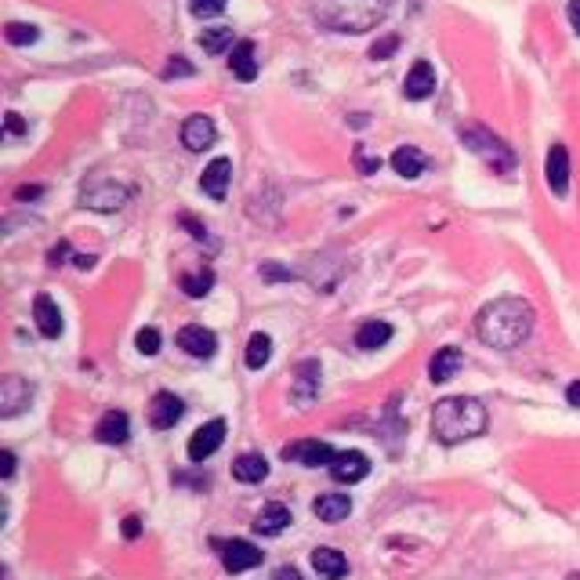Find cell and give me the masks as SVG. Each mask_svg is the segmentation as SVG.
Segmentation results:
<instances>
[{"mask_svg": "<svg viewBox=\"0 0 580 580\" xmlns=\"http://www.w3.org/2000/svg\"><path fill=\"white\" fill-rule=\"evenodd\" d=\"M8 135H26V120L19 113H8Z\"/></svg>", "mask_w": 580, "mask_h": 580, "instance_id": "43", "label": "cell"}, {"mask_svg": "<svg viewBox=\"0 0 580 580\" xmlns=\"http://www.w3.org/2000/svg\"><path fill=\"white\" fill-rule=\"evenodd\" d=\"M178 222H182V225H185V229H189V236H192V240H200V243H203V240H207V225H200V222H196V218H192V215H182V218H178Z\"/></svg>", "mask_w": 580, "mask_h": 580, "instance_id": "38", "label": "cell"}, {"mask_svg": "<svg viewBox=\"0 0 580 580\" xmlns=\"http://www.w3.org/2000/svg\"><path fill=\"white\" fill-rule=\"evenodd\" d=\"M138 534H142V519H138V515H127V519H124V537L135 541Z\"/></svg>", "mask_w": 580, "mask_h": 580, "instance_id": "41", "label": "cell"}, {"mask_svg": "<svg viewBox=\"0 0 580 580\" xmlns=\"http://www.w3.org/2000/svg\"><path fill=\"white\" fill-rule=\"evenodd\" d=\"M66 257H69V243L66 240H59V247H51V254H47V261H51V265H66Z\"/></svg>", "mask_w": 580, "mask_h": 580, "instance_id": "39", "label": "cell"}, {"mask_svg": "<svg viewBox=\"0 0 580 580\" xmlns=\"http://www.w3.org/2000/svg\"><path fill=\"white\" fill-rule=\"evenodd\" d=\"M210 287H215V273H210V269H200V273H185L182 276V290L189 298H207Z\"/></svg>", "mask_w": 580, "mask_h": 580, "instance_id": "30", "label": "cell"}, {"mask_svg": "<svg viewBox=\"0 0 580 580\" xmlns=\"http://www.w3.org/2000/svg\"><path fill=\"white\" fill-rule=\"evenodd\" d=\"M544 178H548V189H551L555 196H566V192H569V149H566L562 142H555L551 152H548Z\"/></svg>", "mask_w": 580, "mask_h": 580, "instance_id": "13", "label": "cell"}, {"mask_svg": "<svg viewBox=\"0 0 580 580\" xmlns=\"http://www.w3.org/2000/svg\"><path fill=\"white\" fill-rule=\"evenodd\" d=\"M273 580H301V573H298V569H290V566H283V569H276V573H273Z\"/></svg>", "mask_w": 580, "mask_h": 580, "instance_id": "46", "label": "cell"}, {"mask_svg": "<svg viewBox=\"0 0 580 580\" xmlns=\"http://www.w3.org/2000/svg\"><path fill=\"white\" fill-rule=\"evenodd\" d=\"M436 91V69H432V62H413V69L406 73V80H403V94L410 98V102H421V98H429Z\"/></svg>", "mask_w": 580, "mask_h": 580, "instance_id": "19", "label": "cell"}, {"mask_svg": "<svg viewBox=\"0 0 580 580\" xmlns=\"http://www.w3.org/2000/svg\"><path fill=\"white\" fill-rule=\"evenodd\" d=\"M396 47H399V37H396V33H392V37H381V40L371 47V59H374V62H385L388 55H396Z\"/></svg>", "mask_w": 580, "mask_h": 580, "instance_id": "35", "label": "cell"}, {"mask_svg": "<svg viewBox=\"0 0 580 580\" xmlns=\"http://www.w3.org/2000/svg\"><path fill=\"white\" fill-rule=\"evenodd\" d=\"M331 476L338 479V483H359V479H366L371 476V457L366 453H359V450H341L334 461H331Z\"/></svg>", "mask_w": 580, "mask_h": 580, "instance_id": "11", "label": "cell"}, {"mask_svg": "<svg viewBox=\"0 0 580 580\" xmlns=\"http://www.w3.org/2000/svg\"><path fill=\"white\" fill-rule=\"evenodd\" d=\"M269 476V461L261 453H240L233 461V479L236 483H261Z\"/></svg>", "mask_w": 580, "mask_h": 580, "instance_id": "25", "label": "cell"}, {"mask_svg": "<svg viewBox=\"0 0 580 580\" xmlns=\"http://www.w3.org/2000/svg\"><path fill=\"white\" fill-rule=\"evenodd\" d=\"M486 432V406L471 396H450L439 399L432 410V436L443 446H457Z\"/></svg>", "mask_w": 580, "mask_h": 580, "instance_id": "2", "label": "cell"}, {"mask_svg": "<svg viewBox=\"0 0 580 580\" xmlns=\"http://www.w3.org/2000/svg\"><path fill=\"white\" fill-rule=\"evenodd\" d=\"M171 77H192V66H189L182 55H175V59L167 62V69H164V80H171Z\"/></svg>", "mask_w": 580, "mask_h": 580, "instance_id": "36", "label": "cell"}, {"mask_svg": "<svg viewBox=\"0 0 580 580\" xmlns=\"http://www.w3.org/2000/svg\"><path fill=\"white\" fill-rule=\"evenodd\" d=\"M338 457V450L331 443H320V439H301V443H287L283 446V461H294V464H305V468H320Z\"/></svg>", "mask_w": 580, "mask_h": 580, "instance_id": "6", "label": "cell"}, {"mask_svg": "<svg viewBox=\"0 0 580 580\" xmlns=\"http://www.w3.org/2000/svg\"><path fill=\"white\" fill-rule=\"evenodd\" d=\"M222 566L229 573H247V569L261 566V551L250 541H229V544H222Z\"/></svg>", "mask_w": 580, "mask_h": 580, "instance_id": "17", "label": "cell"}, {"mask_svg": "<svg viewBox=\"0 0 580 580\" xmlns=\"http://www.w3.org/2000/svg\"><path fill=\"white\" fill-rule=\"evenodd\" d=\"M290 522H294L290 508L280 504V501H273V504H265V508H261V511L254 515V530H257L261 537H280Z\"/></svg>", "mask_w": 580, "mask_h": 580, "instance_id": "16", "label": "cell"}, {"mask_svg": "<svg viewBox=\"0 0 580 580\" xmlns=\"http://www.w3.org/2000/svg\"><path fill=\"white\" fill-rule=\"evenodd\" d=\"M312 569L320 573V580H341L348 573V559L338 548H315L312 551Z\"/></svg>", "mask_w": 580, "mask_h": 580, "instance_id": "22", "label": "cell"}, {"mask_svg": "<svg viewBox=\"0 0 580 580\" xmlns=\"http://www.w3.org/2000/svg\"><path fill=\"white\" fill-rule=\"evenodd\" d=\"M566 15H569V26H573V33L580 37V0H569V8H566Z\"/></svg>", "mask_w": 580, "mask_h": 580, "instance_id": "42", "label": "cell"}, {"mask_svg": "<svg viewBox=\"0 0 580 580\" xmlns=\"http://www.w3.org/2000/svg\"><path fill=\"white\" fill-rule=\"evenodd\" d=\"M461 366H464V352L461 348H439L432 355V363H429V374H432L436 385H443V381H450L461 371Z\"/></svg>", "mask_w": 580, "mask_h": 580, "instance_id": "24", "label": "cell"}, {"mask_svg": "<svg viewBox=\"0 0 580 580\" xmlns=\"http://www.w3.org/2000/svg\"><path fill=\"white\" fill-rule=\"evenodd\" d=\"M215 138H218V127H215V120H210V117H189L182 124V145L189 152L210 149V145H215Z\"/></svg>", "mask_w": 580, "mask_h": 580, "instance_id": "15", "label": "cell"}, {"mask_svg": "<svg viewBox=\"0 0 580 580\" xmlns=\"http://www.w3.org/2000/svg\"><path fill=\"white\" fill-rule=\"evenodd\" d=\"M355 167H359V175H378L381 171V156H371L366 145H355Z\"/></svg>", "mask_w": 580, "mask_h": 580, "instance_id": "34", "label": "cell"}, {"mask_svg": "<svg viewBox=\"0 0 580 580\" xmlns=\"http://www.w3.org/2000/svg\"><path fill=\"white\" fill-rule=\"evenodd\" d=\"M178 348H185L192 359H210L218 352V338H215V331H207L200 323H189V327L178 331Z\"/></svg>", "mask_w": 580, "mask_h": 580, "instance_id": "12", "label": "cell"}, {"mask_svg": "<svg viewBox=\"0 0 580 580\" xmlns=\"http://www.w3.org/2000/svg\"><path fill=\"white\" fill-rule=\"evenodd\" d=\"M461 142L476 152V156H483V160L494 167V171H511L515 167V152L501 142V138H494L490 131H483V127H468V131H461Z\"/></svg>", "mask_w": 580, "mask_h": 580, "instance_id": "4", "label": "cell"}, {"mask_svg": "<svg viewBox=\"0 0 580 580\" xmlns=\"http://www.w3.org/2000/svg\"><path fill=\"white\" fill-rule=\"evenodd\" d=\"M29 399H33V388H29L26 378L8 374L4 381H0V417H15V413H22V410L29 406Z\"/></svg>", "mask_w": 580, "mask_h": 580, "instance_id": "10", "label": "cell"}, {"mask_svg": "<svg viewBox=\"0 0 580 580\" xmlns=\"http://www.w3.org/2000/svg\"><path fill=\"white\" fill-rule=\"evenodd\" d=\"M40 192H44L40 185H19V189H15V200H37Z\"/></svg>", "mask_w": 580, "mask_h": 580, "instance_id": "44", "label": "cell"}, {"mask_svg": "<svg viewBox=\"0 0 580 580\" xmlns=\"http://www.w3.org/2000/svg\"><path fill=\"white\" fill-rule=\"evenodd\" d=\"M189 12L196 19H215L225 12V0H189Z\"/></svg>", "mask_w": 580, "mask_h": 580, "instance_id": "33", "label": "cell"}, {"mask_svg": "<svg viewBox=\"0 0 580 580\" xmlns=\"http://www.w3.org/2000/svg\"><path fill=\"white\" fill-rule=\"evenodd\" d=\"M4 37H8V44H15V47H26V44H37L40 29H37V26H26V22H8Z\"/></svg>", "mask_w": 580, "mask_h": 580, "instance_id": "31", "label": "cell"}, {"mask_svg": "<svg viewBox=\"0 0 580 580\" xmlns=\"http://www.w3.org/2000/svg\"><path fill=\"white\" fill-rule=\"evenodd\" d=\"M392 12V0H315L312 15L331 33H366L378 29Z\"/></svg>", "mask_w": 580, "mask_h": 580, "instance_id": "3", "label": "cell"}, {"mask_svg": "<svg viewBox=\"0 0 580 580\" xmlns=\"http://www.w3.org/2000/svg\"><path fill=\"white\" fill-rule=\"evenodd\" d=\"M135 345H138L142 355H156V352H160V331H156V327H142L138 338H135Z\"/></svg>", "mask_w": 580, "mask_h": 580, "instance_id": "32", "label": "cell"}, {"mask_svg": "<svg viewBox=\"0 0 580 580\" xmlns=\"http://www.w3.org/2000/svg\"><path fill=\"white\" fill-rule=\"evenodd\" d=\"M392 167H396V175H403V178H417L421 171L429 167V160H425V152H421V149L399 145V149L392 152Z\"/></svg>", "mask_w": 580, "mask_h": 580, "instance_id": "26", "label": "cell"}, {"mask_svg": "<svg viewBox=\"0 0 580 580\" xmlns=\"http://www.w3.org/2000/svg\"><path fill=\"white\" fill-rule=\"evenodd\" d=\"M229 69L240 77V80H254L257 77V51L250 40H240L233 47V59H229Z\"/></svg>", "mask_w": 580, "mask_h": 580, "instance_id": "27", "label": "cell"}, {"mask_svg": "<svg viewBox=\"0 0 580 580\" xmlns=\"http://www.w3.org/2000/svg\"><path fill=\"white\" fill-rule=\"evenodd\" d=\"M73 261H77V269H91V265H94V257H91V254H77Z\"/></svg>", "mask_w": 580, "mask_h": 580, "instance_id": "47", "label": "cell"}, {"mask_svg": "<svg viewBox=\"0 0 580 580\" xmlns=\"http://www.w3.org/2000/svg\"><path fill=\"white\" fill-rule=\"evenodd\" d=\"M315 392H320V363L315 359H305L298 366V374H294V385H290V399L298 410H308Z\"/></svg>", "mask_w": 580, "mask_h": 580, "instance_id": "9", "label": "cell"}, {"mask_svg": "<svg viewBox=\"0 0 580 580\" xmlns=\"http://www.w3.org/2000/svg\"><path fill=\"white\" fill-rule=\"evenodd\" d=\"M261 276H265V280H294V273L276 265V261H265V265H261Z\"/></svg>", "mask_w": 580, "mask_h": 580, "instance_id": "37", "label": "cell"}, {"mask_svg": "<svg viewBox=\"0 0 580 580\" xmlns=\"http://www.w3.org/2000/svg\"><path fill=\"white\" fill-rule=\"evenodd\" d=\"M200 47L207 51V55H222V51L233 47V29L229 26H210L200 33Z\"/></svg>", "mask_w": 580, "mask_h": 580, "instance_id": "28", "label": "cell"}, {"mask_svg": "<svg viewBox=\"0 0 580 580\" xmlns=\"http://www.w3.org/2000/svg\"><path fill=\"white\" fill-rule=\"evenodd\" d=\"M352 511V497L348 494H320L312 501V515L320 522H341Z\"/></svg>", "mask_w": 580, "mask_h": 580, "instance_id": "21", "label": "cell"}, {"mask_svg": "<svg viewBox=\"0 0 580 580\" xmlns=\"http://www.w3.org/2000/svg\"><path fill=\"white\" fill-rule=\"evenodd\" d=\"M33 320H37V331L44 338H59L62 334V312H59V305L51 301L47 294H37V301H33Z\"/></svg>", "mask_w": 580, "mask_h": 580, "instance_id": "20", "label": "cell"}, {"mask_svg": "<svg viewBox=\"0 0 580 580\" xmlns=\"http://www.w3.org/2000/svg\"><path fill=\"white\" fill-rule=\"evenodd\" d=\"M388 341H392V323H385V320H366V323L355 331V348H363V352L385 348Z\"/></svg>", "mask_w": 580, "mask_h": 580, "instance_id": "23", "label": "cell"}, {"mask_svg": "<svg viewBox=\"0 0 580 580\" xmlns=\"http://www.w3.org/2000/svg\"><path fill=\"white\" fill-rule=\"evenodd\" d=\"M222 443H225V421L215 417V421H207V425H200V429L192 432V439H189V461H192V464H203Z\"/></svg>", "mask_w": 580, "mask_h": 580, "instance_id": "7", "label": "cell"}, {"mask_svg": "<svg viewBox=\"0 0 580 580\" xmlns=\"http://www.w3.org/2000/svg\"><path fill=\"white\" fill-rule=\"evenodd\" d=\"M229 182H233V160H225V156L210 160V164L203 167V175H200V189H203L210 200H225Z\"/></svg>", "mask_w": 580, "mask_h": 580, "instance_id": "14", "label": "cell"}, {"mask_svg": "<svg viewBox=\"0 0 580 580\" xmlns=\"http://www.w3.org/2000/svg\"><path fill=\"white\" fill-rule=\"evenodd\" d=\"M0 476H4V479H12V476H15V453H12V450L0 453Z\"/></svg>", "mask_w": 580, "mask_h": 580, "instance_id": "40", "label": "cell"}, {"mask_svg": "<svg viewBox=\"0 0 580 580\" xmlns=\"http://www.w3.org/2000/svg\"><path fill=\"white\" fill-rule=\"evenodd\" d=\"M269 355H273V338L269 334H250V341H247V366L250 371H261V366L269 363Z\"/></svg>", "mask_w": 580, "mask_h": 580, "instance_id": "29", "label": "cell"}, {"mask_svg": "<svg viewBox=\"0 0 580 580\" xmlns=\"http://www.w3.org/2000/svg\"><path fill=\"white\" fill-rule=\"evenodd\" d=\"M566 403H569V406H576V410H580V381H573V385H569V388H566Z\"/></svg>", "mask_w": 580, "mask_h": 580, "instance_id": "45", "label": "cell"}, {"mask_svg": "<svg viewBox=\"0 0 580 580\" xmlns=\"http://www.w3.org/2000/svg\"><path fill=\"white\" fill-rule=\"evenodd\" d=\"M131 189L120 185V182H110V178H98L91 185L80 189V207H91V210H120L127 203Z\"/></svg>", "mask_w": 580, "mask_h": 580, "instance_id": "5", "label": "cell"}, {"mask_svg": "<svg viewBox=\"0 0 580 580\" xmlns=\"http://www.w3.org/2000/svg\"><path fill=\"white\" fill-rule=\"evenodd\" d=\"M182 413H185V403L175 392H156L152 403H149V425L156 432H167L182 421Z\"/></svg>", "mask_w": 580, "mask_h": 580, "instance_id": "8", "label": "cell"}, {"mask_svg": "<svg viewBox=\"0 0 580 580\" xmlns=\"http://www.w3.org/2000/svg\"><path fill=\"white\" fill-rule=\"evenodd\" d=\"M534 320H537V312H534L530 301H522V298H497V301H490V305L479 308V315H476V334H479L483 345L501 348V352H511V348H519L526 338H530Z\"/></svg>", "mask_w": 580, "mask_h": 580, "instance_id": "1", "label": "cell"}, {"mask_svg": "<svg viewBox=\"0 0 580 580\" xmlns=\"http://www.w3.org/2000/svg\"><path fill=\"white\" fill-rule=\"evenodd\" d=\"M94 436H98V443H105V446H120V443H127V436H131V421H127V413H124V410L102 413V421L94 425Z\"/></svg>", "mask_w": 580, "mask_h": 580, "instance_id": "18", "label": "cell"}]
</instances>
